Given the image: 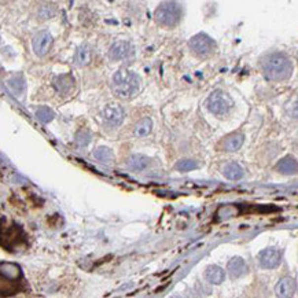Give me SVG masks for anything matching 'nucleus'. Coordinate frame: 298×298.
Listing matches in <instances>:
<instances>
[{
    "mask_svg": "<svg viewBox=\"0 0 298 298\" xmlns=\"http://www.w3.org/2000/svg\"><path fill=\"white\" fill-rule=\"evenodd\" d=\"M262 72L268 80L282 81L292 76L293 65L282 52H273L262 59Z\"/></svg>",
    "mask_w": 298,
    "mask_h": 298,
    "instance_id": "1",
    "label": "nucleus"
},
{
    "mask_svg": "<svg viewBox=\"0 0 298 298\" xmlns=\"http://www.w3.org/2000/svg\"><path fill=\"white\" fill-rule=\"evenodd\" d=\"M26 234L15 223H8L6 219L0 220V246L8 252H17L26 246Z\"/></svg>",
    "mask_w": 298,
    "mask_h": 298,
    "instance_id": "2",
    "label": "nucleus"
},
{
    "mask_svg": "<svg viewBox=\"0 0 298 298\" xmlns=\"http://www.w3.org/2000/svg\"><path fill=\"white\" fill-rule=\"evenodd\" d=\"M140 77L131 70L120 69L113 76V87L121 98H132L140 89Z\"/></svg>",
    "mask_w": 298,
    "mask_h": 298,
    "instance_id": "3",
    "label": "nucleus"
},
{
    "mask_svg": "<svg viewBox=\"0 0 298 298\" xmlns=\"http://www.w3.org/2000/svg\"><path fill=\"white\" fill-rule=\"evenodd\" d=\"M155 22L165 28H173L180 22L182 18V6L178 1H162L155 13H154Z\"/></svg>",
    "mask_w": 298,
    "mask_h": 298,
    "instance_id": "4",
    "label": "nucleus"
},
{
    "mask_svg": "<svg viewBox=\"0 0 298 298\" xmlns=\"http://www.w3.org/2000/svg\"><path fill=\"white\" fill-rule=\"evenodd\" d=\"M206 108L210 113L216 115H225L234 108V101L232 98L224 92L222 89H217L215 92H212L206 101Z\"/></svg>",
    "mask_w": 298,
    "mask_h": 298,
    "instance_id": "5",
    "label": "nucleus"
},
{
    "mask_svg": "<svg viewBox=\"0 0 298 298\" xmlns=\"http://www.w3.org/2000/svg\"><path fill=\"white\" fill-rule=\"evenodd\" d=\"M190 48L198 57L205 58L212 55L216 51L215 40L205 33H198L190 40Z\"/></svg>",
    "mask_w": 298,
    "mask_h": 298,
    "instance_id": "6",
    "label": "nucleus"
},
{
    "mask_svg": "<svg viewBox=\"0 0 298 298\" xmlns=\"http://www.w3.org/2000/svg\"><path fill=\"white\" fill-rule=\"evenodd\" d=\"M125 117L124 109L117 103H109L102 110V118L110 127H118L122 124Z\"/></svg>",
    "mask_w": 298,
    "mask_h": 298,
    "instance_id": "7",
    "label": "nucleus"
},
{
    "mask_svg": "<svg viewBox=\"0 0 298 298\" xmlns=\"http://www.w3.org/2000/svg\"><path fill=\"white\" fill-rule=\"evenodd\" d=\"M282 261V253L280 250L275 248L264 249L260 254H259V262L262 268L265 269H272L279 265Z\"/></svg>",
    "mask_w": 298,
    "mask_h": 298,
    "instance_id": "8",
    "label": "nucleus"
},
{
    "mask_svg": "<svg viewBox=\"0 0 298 298\" xmlns=\"http://www.w3.org/2000/svg\"><path fill=\"white\" fill-rule=\"evenodd\" d=\"M33 51L35 54L38 57H44L45 54L50 51L51 45H52V36L50 35V32L47 31H41L38 32L32 41Z\"/></svg>",
    "mask_w": 298,
    "mask_h": 298,
    "instance_id": "9",
    "label": "nucleus"
},
{
    "mask_svg": "<svg viewBox=\"0 0 298 298\" xmlns=\"http://www.w3.org/2000/svg\"><path fill=\"white\" fill-rule=\"evenodd\" d=\"M133 55V45L129 41H117L110 47L109 57L113 61H122Z\"/></svg>",
    "mask_w": 298,
    "mask_h": 298,
    "instance_id": "10",
    "label": "nucleus"
},
{
    "mask_svg": "<svg viewBox=\"0 0 298 298\" xmlns=\"http://www.w3.org/2000/svg\"><path fill=\"white\" fill-rule=\"evenodd\" d=\"M52 85H54V88L57 89L58 94L68 95L74 88L76 80H74V77L72 76L70 73H66V74H61V76L55 77L54 81H52Z\"/></svg>",
    "mask_w": 298,
    "mask_h": 298,
    "instance_id": "11",
    "label": "nucleus"
},
{
    "mask_svg": "<svg viewBox=\"0 0 298 298\" xmlns=\"http://www.w3.org/2000/svg\"><path fill=\"white\" fill-rule=\"evenodd\" d=\"M294 292H296V280L289 276L280 279L275 287V293L278 298H292Z\"/></svg>",
    "mask_w": 298,
    "mask_h": 298,
    "instance_id": "12",
    "label": "nucleus"
},
{
    "mask_svg": "<svg viewBox=\"0 0 298 298\" xmlns=\"http://www.w3.org/2000/svg\"><path fill=\"white\" fill-rule=\"evenodd\" d=\"M0 276L18 283V280L22 279V272H21V268L17 264H13V262H0Z\"/></svg>",
    "mask_w": 298,
    "mask_h": 298,
    "instance_id": "13",
    "label": "nucleus"
},
{
    "mask_svg": "<svg viewBox=\"0 0 298 298\" xmlns=\"http://www.w3.org/2000/svg\"><path fill=\"white\" fill-rule=\"evenodd\" d=\"M74 64L80 68L83 66H87V65L91 64L92 61V50L88 44H81L74 52V58H73Z\"/></svg>",
    "mask_w": 298,
    "mask_h": 298,
    "instance_id": "14",
    "label": "nucleus"
},
{
    "mask_svg": "<svg viewBox=\"0 0 298 298\" xmlns=\"http://www.w3.org/2000/svg\"><path fill=\"white\" fill-rule=\"evenodd\" d=\"M149 164H150V159L145 155H142V154H133L127 159V166L131 171L135 172L145 171Z\"/></svg>",
    "mask_w": 298,
    "mask_h": 298,
    "instance_id": "15",
    "label": "nucleus"
},
{
    "mask_svg": "<svg viewBox=\"0 0 298 298\" xmlns=\"http://www.w3.org/2000/svg\"><path fill=\"white\" fill-rule=\"evenodd\" d=\"M205 276H206L208 282H210L212 285H220L225 279V272L219 265H210L206 268Z\"/></svg>",
    "mask_w": 298,
    "mask_h": 298,
    "instance_id": "16",
    "label": "nucleus"
},
{
    "mask_svg": "<svg viewBox=\"0 0 298 298\" xmlns=\"http://www.w3.org/2000/svg\"><path fill=\"white\" fill-rule=\"evenodd\" d=\"M227 269H228L229 276H231L232 279H236V278L242 276L243 272H245V269H246V262H245V260H243L242 257H234L232 260H229Z\"/></svg>",
    "mask_w": 298,
    "mask_h": 298,
    "instance_id": "17",
    "label": "nucleus"
},
{
    "mask_svg": "<svg viewBox=\"0 0 298 298\" xmlns=\"http://www.w3.org/2000/svg\"><path fill=\"white\" fill-rule=\"evenodd\" d=\"M243 142H245V136H243L242 133L235 132L225 138L223 146H224V150H225V151H236V150L241 149Z\"/></svg>",
    "mask_w": 298,
    "mask_h": 298,
    "instance_id": "18",
    "label": "nucleus"
},
{
    "mask_svg": "<svg viewBox=\"0 0 298 298\" xmlns=\"http://www.w3.org/2000/svg\"><path fill=\"white\" fill-rule=\"evenodd\" d=\"M278 171L283 175H296L297 173V161L292 155H286L278 164Z\"/></svg>",
    "mask_w": 298,
    "mask_h": 298,
    "instance_id": "19",
    "label": "nucleus"
},
{
    "mask_svg": "<svg viewBox=\"0 0 298 298\" xmlns=\"http://www.w3.org/2000/svg\"><path fill=\"white\" fill-rule=\"evenodd\" d=\"M223 173H224V176L227 179H229V180H239V179L243 178L245 171H243V168H242L239 164H236V162H229V164H227V165L224 166Z\"/></svg>",
    "mask_w": 298,
    "mask_h": 298,
    "instance_id": "20",
    "label": "nucleus"
},
{
    "mask_svg": "<svg viewBox=\"0 0 298 298\" xmlns=\"http://www.w3.org/2000/svg\"><path fill=\"white\" fill-rule=\"evenodd\" d=\"M94 157L98 161L103 162V164L112 165L113 161H114V152L112 151L109 147H98L95 151H94Z\"/></svg>",
    "mask_w": 298,
    "mask_h": 298,
    "instance_id": "21",
    "label": "nucleus"
},
{
    "mask_svg": "<svg viewBox=\"0 0 298 298\" xmlns=\"http://www.w3.org/2000/svg\"><path fill=\"white\" fill-rule=\"evenodd\" d=\"M151 129H152L151 118L145 117V118H142V120L136 124V127H135V131H133V133H135L138 138H145V136H147L149 133L151 132Z\"/></svg>",
    "mask_w": 298,
    "mask_h": 298,
    "instance_id": "22",
    "label": "nucleus"
},
{
    "mask_svg": "<svg viewBox=\"0 0 298 298\" xmlns=\"http://www.w3.org/2000/svg\"><path fill=\"white\" fill-rule=\"evenodd\" d=\"M8 87L11 88L15 95H21L25 91V80H24L22 74H15V76L11 77L8 80Z\"/></svg>",
    "mask_w": 298,
    "mask_h": 298,
    "instance_id": "23",
    "label": "nucleus"
},
{
    "mask_svg": "<svg viewBox=\"0 0 298 298\" xmlns=\"http://www.w3.org/2000/svg\"><path fill=\"white\" fill-rule=\"evenodd\" d=\"M36 115H37V118L41 121L43 124H48V122H51V121L54 120V117H55L54 112H52L50 108H47V106L38 108L37 110H36Z\"/></svg>",
    "mask_w": 298,
    "mask_h": 298,
    "instance_id": "24",
    "label": "nucleus"
},
{
    "mask_svg": "<svg viewBox=\"0 0 298 298\" xmlns=\"http://www.w3.org/2000/svg\"><path fill=\"white\" fill-rule=\"evenodd\" d=\"M175 168L180 172H190L192 169H197L198 164L195 161H192V159H182V161H179L178 164H176Z\"/></svg>",
    "mask_w": 298,
    "mask_h": 298,
    "instance_id": "25",
    "label": "nucleus"
},
{
    "mask_svg": "<svg viewBox=\"0 0 298 298\" xmlns=\"http://www.w3.org/2000/svg\"><path fill=\"white\" fill-rule=\"evenodd\" d=\"M91 142V133L87 129H83L76 135V143L78 146L85 147Z\"/></svg>",
    "mask_w": 298,
    "mask_h": 298,
    "instance_id": "26",
    "label": "nucleus"
},
{
    "mask_svg": "<svg viewBox=\"0 0 298 298\" xmlns=\"http://www.w3.org/2000/svg\"><path fill=\"white\" fill-rule=\"evenodd\" d=\"M171 298H182V297H180V296H172Z\"/></svg>",
    "mask_w": 298,
    "mask_h": 298,
    "instance_id": "27",
    "label": "nucleus"
}]
</instances>
